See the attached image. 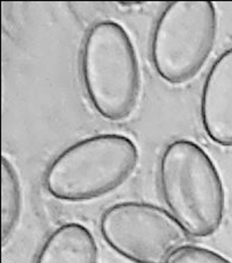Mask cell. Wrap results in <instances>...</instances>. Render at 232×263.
Wrapping results in <instances>:
<instances>
[{
	"label": "cell",
	"instance_id": "cell-1",
	"mask_svg": "<svg viewBox=\"0 0 232 263\" xmlns=\"http://www.w3.org/2000/svg\"><path fill=\"white\" fill-rule=\"evenodd\" d=\"M158 174L165 204L188 234L207 238L220 230L225 214L224 185L202 147L186 139L171 142Z\"/></svg>",
	"mask_w": 232,
	"mask_h": 263
},
{
	"label": "cell",
	"instance_id": "cell-8",
	"mask_svg": "<svg viewBox=\"0 0 232 263\" xmlns=\"http://www.w3.org/2000/svg\"><path fill=\"white\" fill-rule=\"evenodd\" d=\"M21 211V190L12 162L2 159V242L5 246L14 232Z\"/></svg>",
	"mask_w": 232,
	"mask_h": 263
},
{
	"label": "cell",
	"instance_id": "cell-6",
	"mask_svg": "<svg viewBox=\"0 0 232 263\" xmlns=\"http://www.w3.org/2000/svg\"><path fill=\"white\" fill-rule=\"evenodd\" d=\"M200 116L213 142L232 147V48L223 51L208 71L201 92Z\"/></svg>",
	"mask_w": 232,
	"mask_h": 263
},
{
	"label": "cell",
	"instance_id": "cell-9",
	"mask_svg": "<svg viewBox=\"0 0 232 263\" xmlns=\"http://www.w3.org/2000/svg\"><path fill=\"white\" fill-rule=\"evenodd\" d=\"M167 263H232L221 254L199 246H185L171 256Z\"/></svg>",
	"mask_w": 232,
	"mask_h": 263
},
{
	"label": "cell",
	"instance_id": "cell-3",
	"mask_svg": "<svg viewBox=\"0 0 232 263\" xmlns=\"http://www.w3.org/2000/svg\"><path fill=\"white\" fill-rule=\"evenodd\" d=\"M138 148L121 134H99L71 144L51 162L45 187L64 201L98 199L115 191L136 169Z\"/></svg>",
	"mask_w": 232,
	"mask_h": 263
},
{
	"label": "cell",
	"instance_id": "cell-7",
	"mask_svg": "<svg viewBox=\"0 0 232 263\" xmlns=\"http://www.w3.org/2000/svg\"><path fill=\"white\" fill-rule=\"evenodd\" d=\"M98 246L90 230L68 222L48 236L34 263H98Z\"/></svg>",
	"mask_w": 232,
	"mask_h": 263
},
{
	"label": "cell",
	"instance_id": "cell-4",
	"mask_svg": "<svg viewBox=\"0 0 232 263\" xmlns=\"http://www.w3.org/2000/svg\"><path fill=\"white\" fill-rule=\"evenodd\" d=\"M216 7L210 2H174L153 27L150 54L158 76L172 85L192 81L202 70L217 37Z\"/></svg>",
	"mask_w": 232,
	"mask_h": 263
},
{
	"label": "cell",
	"instance_id": "cell-2",
	"mask_svg": "<svg viewBox=\"0 0 232 263\" xmlns=\"http://www.w3.org/2000/svg\"><path fill=\"white\" fill-rule=\"evenodd\" d=\"M80 73L84 90L98 115L111 121L131 116L141 93V67L123 26L101 20L91 26L82 42Z\"/></svg>",
	"mask_w": 232,
	"mask_h": 263
},
{
	"label": "cell",
	"instance_id": "cell-5",
	"mask_svg": "<svg viewBox=\"0 0 232 263\" xmlns=\"http://www.w3.org/2000/svg\"><path fill=\"white\" fill-rule=\"evenodd\" d=\"M100 233L113 251L134 263H167L188 242V234L159 206L124 201L102 213Z\"/></svg>",
	"mask_w": 232,
	"mask_h": 263
}]
</instances>
